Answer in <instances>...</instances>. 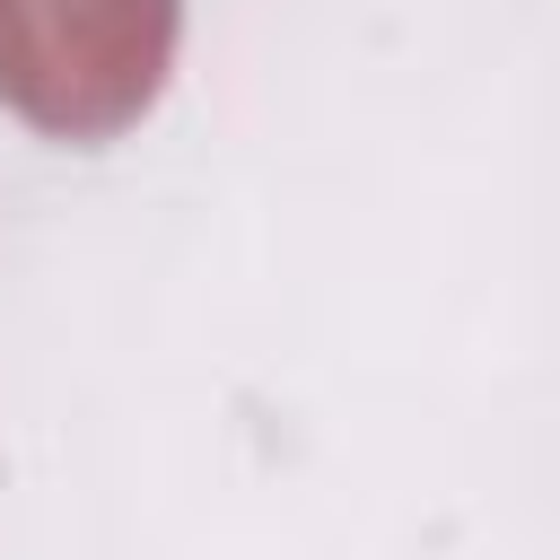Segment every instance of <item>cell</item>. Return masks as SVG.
<instances>
[{
	"mask_svg": "<svg viewBox=\"0 0 560 560\" xmlns=\"http://www.w3.org/2000/svg\"><path fill=\"white\" fill-rule=\"evenodd\" d=\"M184 0H0V105L44 140L131 131L175 70Z\"/></svg>",
	"mask_w": 560,
	"mask_h": 560,
	"instance_id": "1",
	"label": "cell"
}]
</instances>
